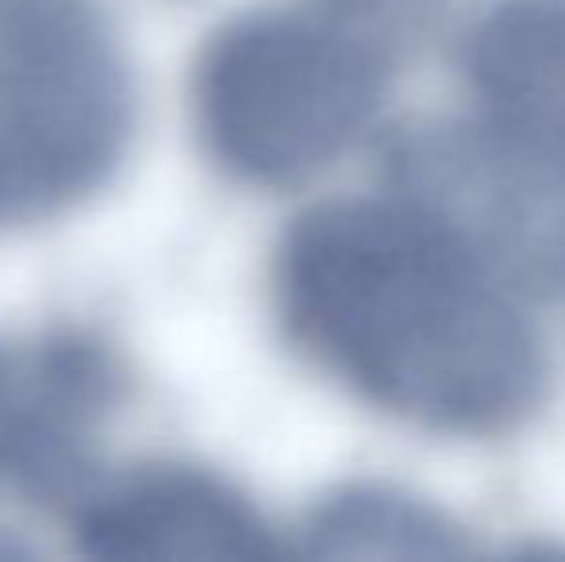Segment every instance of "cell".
Masks as SVG:
<instances>
[{"label": "cell", "mask_w": 565, "mask_h": 562, "mask_svg": "<svg viewBox=\"0 0 565 562\" xmlns=\"http://www.w3.org/2000/svg\"><path fill=\"white\" fill-rule=\"evenodd\" d=\"M119 401L116 359L89 336L0 343V497L70 517L97 481V432Z\"/></svg>", "instance_id": "5b68a950"}, {"label": "cell", "mask_w": 565, "mask_h": 562, "mask_svg": "<svg viewBox=\"0 0 565 562\" xmlns=\"http://www.w3.org/2000/svg\"><path fill=\"white\" fill-rule=\"evenodd\" d=\"M393 62L312 4L243 12L193 66L196 136L243 185H308L377 128Z\"/></svg>", "instance_id": "7a4b0ae2"}, {"label": "cell", "mask_w": 565, "mask_h": 562, "mask_svg": "<svg viewBox=\"0 0 565 562\" xmlns=\"http://www.w3.org/2000/svg\"><path fill=\"white\" fill-rule=\"evenodd\" d=\"M458 66L473 116L565 181V0H489Z\"/></svg>", "instance_id": "52a82bcc"}, {"label": "cell", "mask_w": 565, "mask_h": 562, "mask_svg": "<svg viewBox=\"0 0 565 562\" xmlns=\"http://www.w3.org/2000/svg\"><path fill=\"white\" fill-rule=\"evenodd\" d=\"M131 131V70L100 0H0V224L97 193Z\"/></svg>", "instance_id": "3957f363"}, {"label": "cell", "mask_w": 565, "mask_h": 562, "mask_svg": "<svg viewBox=\"0 0 565 562\" xmlns=\"http://www.w3.org/2000/svg\"><path fill=\"white\" fill-rule=\"evenodd\" d=\"M385 178L520 293H565V181L481 116L404 128Z\"/></svg>", "instance_id": "277c9868"}, {"label": "cell", "mask_w": 565, "mask_h": 562, "mask_svg": "<svg viewBox=\"0 0 565 562\" xmlns=\"http://www.w3.org/2000/svg\"><path fill=\"white\" fill-rule=\"evenodd\" d=\"M308 4L396 59L431 31L447 0H308Z\"/></svg>", "instance_id": "9c48e42d"}, {"label": "cell", "mask_w": 565, "mask_h": 562, "mask_svg": "<svg viewBox=\"0 0 565 562\" xmlns=\"http://www.w3.org/2000/svg\"><path fill=\"white\" fill-rule=\"evenodd\" d=\"M89 559H274L277 532L227 478L189 463H142L97 478L70 509Z\"/></svg>", "instance_id": "8992f818"}, {"label": "cell", "mask_w": 565, "mask_h": 562, "mask_svg": "<svg viewBox=\"0 0 565 562\" xmlns=\"http://www.w3.org/2000/svg\"><path fill=\"white\" fill-rule=\"evenodd\" d=\"M300 555L316 559H458L469 528L431 497L388 481H342L308 509Z\"/></svg>", "instance_id": "ba28073f"}, {"label": "cell", "mask_w": 565, "mask_h": 562, "mask_svg": "<svg viewBox=\"0 0 565 562\" xmlns=\"http://www.w3.org/2000/svg\"><path fill=\"white\" fill-rule=\"evenodd\" d=\"M520 293L427 212L323 201L274 255L281 328L373 413L450 439H500L551 397V351Z\"/></svg>", "instance_id": "6da1fadb"}]
</instances>
